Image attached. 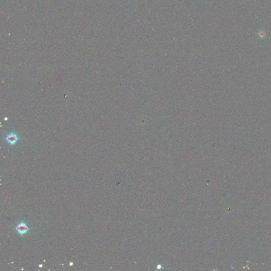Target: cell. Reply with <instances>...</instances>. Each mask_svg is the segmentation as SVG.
I'll return each mask as SVG.
<instances>
[{"label": "cell", "mask_w": 271, "mask_h": 271, "mask_svg": "<svg viewBox=\"0 0 271 271\" xmlns=\"http://www.w3.org/2000/svg\"><path fill=\"white\" fill-rule=\"evenodd\" d=\"M19 138L16 133L12 132L8 133L5 137V140L10 146H15L19 140Z\"/></svg>", "instance_id": "2"}, {"label": "cell", "mask_w": 271, "mask_h": 271, "mask_svg": "<svg viewBox=\"0 0 271 271\" xmlns=\"http://www.w3.org/2000/svg\"><path fill=\"white\" fill-rule=\"evenodd\" d=\"M15 229L17 231L19 235L21 236H24L27 235L29 232L30 228L28 225L27 223L24 220H21L19 221L15 227Z\"/></svg>", "instance_id": "1"}]
</instances>
